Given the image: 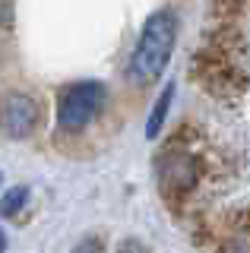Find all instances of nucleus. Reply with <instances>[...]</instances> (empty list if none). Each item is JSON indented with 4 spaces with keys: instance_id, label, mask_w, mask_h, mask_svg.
<instances>
[{
    "instance_id": "nucleus-1",
    "label": "nucleus",
    "mask_w": 250,
    "mask_h": 253,
    "mask_svg": "<svg viewBox=\"0 0 250 253\" xmlns=\"http://www.w3.org/2000/svg\"><path fill=\"white\" fill-rule=\"evenodd\" d=\"M174 42H177V13L162 6L146 19L143 32H139V42L133 47V57H130V79L136 85L155 83L165 73Z\"/></svg>"
},
{
    "instance_id": "nucleus-2",
    "label": "nucleus",
    "mask_w": 250,
    "mask_h": 253,
    "mask_svg": "<svg viewBox=\"0 0 250 253\" xmlns=\"http://www.w3.org/2000/svg\"><path fill=\"white\" fill-rule=\"evenodd\" d=\"M155 177H159L162 196L171 206H181L203 180V158L177 139L162 149L159 162H155Z\"/></svg>"
},
{
    "instance_id": "nucleus-3",
    "label": "nucleus",
    "mask_w": 250,
    "mask_h": 253,
    "mask_svg": "<svg viewBox=\"0 0 250 253\" xmlns=\"http://www.w3.org/2000/svg\"><path fill=\"white\" fill-rule=\"evenodd\" d=\"M193 76H197L215 98H225V101L241 98L244 89H247V73L241 70L238 54L225 51V47H215L209 42L197 57H193Z\"/></svg>"
},
{
    "instance_id": "nucleus-4",
    "label": "nucleus",
    "mask_w": 250,
    "mask_h": 253,
    "mask_svg": "<svg viewBox=\"0 0 250 253\" xmlns=\"http://www.w3.org/2000/svg\"><path fill=\"white\" fill-rule=\"evenodd\" d=\"M101 105H105V85L95 83V79L67 85L57 101V126L67 133L83 130V126H89L95 121Z\"/></svg>"
},
{
    "instance_id": "nucleus-5",
    "label": "nucleus",
    "mask_w": 250,
    "mask_h": 253,
    "mask_svg": "<svg viewBox=\"0 0 250 253\" xmlns=\"http://www.w3.org/2000/svg\"><path fill=\"white\" fill-rule=\"evenodd\" d=\"M38 121H42V108H38V101L26 92L6 95L3 105H0V126H3V133L10 139L29 136L38 126Z\"/></svg>"
},
{
    "instance_id": "nucleus-6",
    "label": "nucleus",
    "mask_w": 250,
    "mask_h": 253,
    "mask_svg": "<svg viewBox=\"0 0 250 253\" xmlns=\"http://www.w3.org/2000/svg\"><path fill=\"white\" fill-rule=\"evenodd\" d=\"M171 101H174V85H165L162 95L155 98V108L149 114V121H146V139H155L162 133V126H165V117H168V108Z\"/></svg>"
},
{
    "instance_id": "nucleus-7",
    "label": "nucleus",
    "mask_w": 250,
    "mask_h": 253,
    "mask_svg": "<svg viewBox=\"0 0 250 253\" xmlns=\"http://www.w3.org/2000/svg\"><path fill=\"white\" fill-rule=\"evenodd\" d=\"M26 200H29V190L26 187H13V190H6L3 193V200H0V212L3 215H19V209L26 206Z\"/></svg>"
},
{
    "instance_id": "nucleus-8",
    "label": "nucleus",
    "mask_w": 250,
    "mask_h": 253,
    "mask_svg": "<svg viewBox=\"0 0 250 253\" xmlns=\"http://www.w3.org/2000/svg\"><path fill=\"white\" fill-rule=\"evenodd\" d=\"M73 253H105V244H101V237H85L73 247Z\"/></svg>"
},
{
    "instance_id": "nucleus-9",
    "label": "nucleus",
    "mask_w": 250,
    "mask_h": 253,
    "mask_svg": "<svg viewBox=\"0 0 250 253\" xmlns=\"http://www.w3.org/2000/svg\"><path fill=\"white\" fill-rule=\"evenodd\" d=\"M117 253H146V250L139 247L136 241H124V244H121V250H117Z\"/></svg>"
},
{
    "instance_id": "nucleus-10",
    "label": "nucleus",
    "mask_w": 250,
    "mask_h": 253,
    "mask_svg": "<svg viewBox=\"0 0 250 253\" xmlns=\"http://www.w3.org/2000/svg\"><path fill=\"white\" fill-rule=\"evenodd\" d=\"M3 250H6V234L0 231V253H3Z\"/></svg>"
},
{
    "instance_id": "nucleus-11",
    "label": "nucleus",
    "mask_w": 250,
    "mask_h": 253,
    "mask_svg": "<svg viewBox=\"0 0 250 253\" xmlns=\"http://www.w3.org/2000/svg\"><path fill=\"white\" fill-rule=\"evenodd\" d=\"M0 180H3V177H0Z\"/></svg>"
}]
</instances>
